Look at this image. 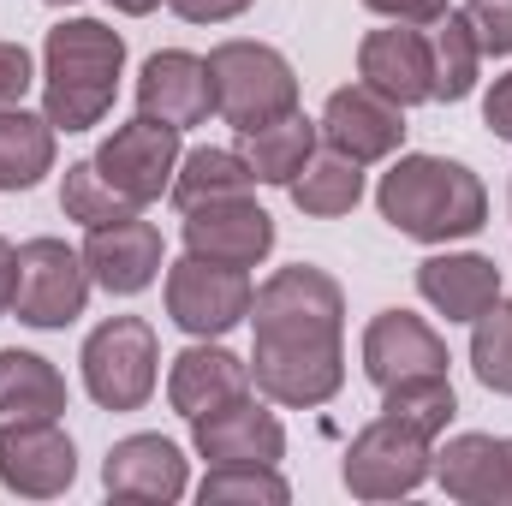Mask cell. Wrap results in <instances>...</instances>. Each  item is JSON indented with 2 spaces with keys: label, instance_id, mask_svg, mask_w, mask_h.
<instances>
[{
  "label": "cell",
  "instance_id": "obj_1",
  "mask_svg": "<svg viewBox=\"0 0 512 506\" xmlns=\"http://www.w3.org/2000/svg\"><path fill=\"white\" fill-rule=\"evenodd\" d=\"M376 209L393 233H405L417 245H453L489 221V191L465 161L399 155L376 185Z\"/></svg>",
  "mask_w": 512,
  "mask_h": 506
},
{
  "label": "cell",
  "instance_id": "obj_2",
  "mask_svg": "<svg viewBox=\"0 0 512 506\" xmlns=\"http://www.w3.org/2000/svg\"><path fill=\"white\" fill-rule=\"evenodd\" d=\"M126 72V36L102 18H60L42 42V114L54 131H90L108 120Z\"/></svg>",
  "mask_w": 512,
  "mask_h": 506
},
{
  "label": "cell",
  "instance_id": "obj_3",
  "mask_svg": "<svg viewBox=\"0 0 512 506\" xmlns=\"http://www.w3.org/2000/svg\"><path fill=\"white\" fill-rule=\"evenodd\" d=\"M209 90H215V114L233 131H256L298 108L292 60L268 42H245V36L209 48Z\"/></svg>",
  "mask_w": 512,
  "mask_h": 506
},
{
  "label": "cell",
  "instance_id": "obj_4",
  "mask_svg": "<svg viewBox=\"0 0 512 506\" xmlns=\"http://www.w3.org/2000/svg\"><path fill=\"white\" fill-rule=\"evenodd\" d=\"M256 340H340L346 328V292L328 268L292 262L274 268L251 298Z\"/></svg>",
  "mask_w": 512,
  "mask_h": 506
},
{
  "label": "cell",
  "instance_id": "obj_5",
  "mask_svg": "<svg viewBox=\"0 0 512 506\" xmlns=\"http://www.w3.org/2000/svg\"><path fill=\"white\" fill-rule=\"evenodd\" d=\"M78 364H84V387L102 411H137L155 393V364H161L155 328L143 316H108L84 340Z\"/></svg>",
  "mask_w": 512,
  "mask_h": 506
},
{
  "label": "cell",
  "instance_id": "obj_6",
  "mask_svg": "<svg viewBox=\"0 0 512 506\" xmlns=\"http://www.w3.org/2000/svg\"><path fill=\"white\" fill-rule=\"evenodd\" d=\"M346 489L358 501H399V495H417L429 477H435V441L393 423V417H376L370 429L352 435L346 447V465H340Z\"/></svg>",
  "mask_w": 512,
  "mask_h": 506
},
{
  "label": "cell",
  "instance_id": "obj_7",
  "mask_svg": "<svg viewBox=\"0 0 512 506\" xmlns=\"http://www.w3.org/2000/svg\"><path fill=\"white\" fill-rule=\"evenodd\" d=\"M251 274L233 262H209V256H179L167 268V316L191 334V340H221L251 316Z\"/></svg>",
  "mask_w": 512,
  "mask_h": 506
},
{
  "label": "cell",
  "instance_id": "obj_8",
  "mask_svg": "<svg viewBox=\"0 0 512 506\" xmlns=\"http://www.w3.org/2000/svg\"><path fill=\"white\" fill-rule=\"evenodd\" d=\"M90 268L84 251H72L66 239H30L18 245V280H12V316L30 328H66L84 316L90 304Z\"/></svg>",
  "mask_w": 512,
  "mask_h": 506
},
{
  "label": "cell",
  "instance_id": "obj_9",
  "mask_svg": "<svg viewBox=\"0 0 512 506\" xmlns=\"http://www.w3.org/2000/svg\"><path fill=\"white\" fill-rule=\"evenodd\" d=\"M251 381L262 399L310 411V405H328L340 393L346 352H340V340H256Z\"/></svg>",
  "mask_w": 512,
  "mask_h": 506
},
{
  "label": "cell",
  "instance_id": "obj_10",
  "mask_svg": "<svg viewBox=\"0 0 512 506\" xmlns=\"http://www.w3.org/2000/svg\"><path fill=\"white\" fill-rule=\"evenodd\" d=\"M179 155H185L179 149V131L149 120V114H137V120H126V126H114L102 137L96 167H102V179L126 197L131 209H149L161 191H173Z\"/></svg>",
  "mask_w": 512,
  "mask_h": 506
},
{
  "label": "cell",
  "instance_id": "obj_11",
  "mask_svg": "<svg viewBox=\"0 0 512 506\" xmlns=\"http://www.w3.org/2000/svg\"><path fill=\"white\" fill-rule=\"evenodd\" d=\"M191 447L209 465H280L286 459V429L256 393H239V399L191 417Z\"/></svg>",
  "mask_w": 512,
  "mask_h": 506
},
{
  "label": "cell",
  "instance_id": "obj_12",
  "mask_svg": "<svg viewBox=\"0 0 512 506\" xmlns=\"http://www.w3.org/2000/svg\"><path fill=\"white\" fill-rule=\"evenodd\" d=\"M316 126H322V143H328V149H340V155H352L358 167H370V161L399 155V143H405V108L387 102L382 90H370V84L358 78V84H346V90L328 96V108H322Z\"/></svg>",
  "mask_w": 512,
  "mask_h": 506
},
{
  "label": "cell",
  "instance_id": "obj_13",
  "mask_svg": "<svg viewBox=\"0 0 512 506\" xmlns=\"http://www.w3.org/2000/svg\"><path fill=\"white\" fill-rule=\"evenodd\" d=\"M358 78L370 90H382L387 102H399V108L435 102V48H429V36L417 24L370 30L358 42Z\"/></svg>",
  "mask_w": 512,
  "mask_h": 506
},
{
  "label": "cell",
  "instance_id": "obj_14",
  "mask_svg": "<svg viewBox=\"0 0 512 506\" xmlns=\"http://www.w3.org/2000/svg\"><path fill=\"white\" fill-rule=\"evenodd\" d=\"M78 477V447L60 423H18L0 429V483L24 501L66 495Z\"/></svg>",
  "mask_w": 512,
  "mask_h": 506
},
{
  "label": "cell",
  "instance_id": "obj_15",
  "mask_svg": "<svg viewBox=\"0 0 512 506\" xmlns=\"http://www.w3.org/2000/svg\"><path fill=\"white\" fill-rule=\"evenodd\" d=\"M185 251L209 256V262H233V268H256L274 251V215L256 209V197H221V203L185 209Z\"/></svg>",
  "mask_w": 512,
  "mask_h": 506
},
{
  "label": "cell",
  "instance_id": "obj_16",
  "mask_svg": "<svg viewBox=\"0 0 512 506\" xmlns=\"http://www.w3.org/2000/svg\"><path fill=\"white\" fill-rule=\"evenodd\" d=\"M137 114L161 120V126L185 131L203 126L215 114V90H209V60L185 54V48H161L143 60L137 72Z\"/></svg>",
  "mask_w": 512,
  "mask_h": 506
},
{
  "label": "cell",
  "instance_id": "obj_17",
  "mask_svg": "<svg viewBox=\"0 0 512 506\" xmlns=\"http://www.w3.org/2000/svg\"><path fill=\"white\" fill-rule=\"evenodd\" d=\"M364 376L376 387H393V381L411 376H447V340L411 310H382L364 328Z\"/></svg>",
  "mask_w": 512,
  "mask_h": 506
},
{
  "label": "cell",
  "instance_id": "obj_18",
  "mask_svg": "<svg viewBox=\"0 0 512 506\" xmlns=\"http://www.w3.org/2000/svg\"><path fill=\"white\" fill-rule=\"evenodd\" d=\"M102 489L114 501H149V506H167L191 489L185 477V453L167 441V435H126L108 447L102 459Z\"/></svg>",
  "mask_w": 512,
  "mask_h": 506
},
{
  "label": "cell",
  "instance_id": "obj_19",
  "mask_svg": "<svg viewBox=\"0 0 512 506\" xmlns=\"http://www.w3.org/2000/svg\"><path fill=\"white\" fill-rule=\"evenodd\" d=\"M435 483L465 506H512V435H453L435 453Z\"/></svg>",
  "mask_w": 512,
  "mask_h": 506
},
{
  "label": "cell",
  "instance_id": "obj_20",
  "mask_svg": "<svg viewBox=\"0 0 512 506\" xmlns=\"http://www.w3.org/2000/svg\"><path fill=\"white\" fill-rule=\"evenodd\" d=\"M84 268H90V280L102 286V292H114V298H137L155 274H161V233L149 227V221H108V227H90V239H84Z\"/></svg>",
  "mask_w": 512,
  "mask_h": 506
},
{
  "label": "cell",
  "instance_id": "obj_21",
  "mask_svg": "<svg viewBox=\"0 0 512 506\" xmlns=\"http://www.w3.org/2000/svg\"><path fill=\"white\" fill-rule=\"evenodd\" d=\"M239 393H251V358L227 352L221 340L185 346L173 358V370H167V399H173L179 417H203V411H215V405H227Z\"/></svg>",
  "mask_w": 512,
  "mask_h": 506
},
{
  "label": "cell",
  "instance_id": "obj_22",
  "mask_svg": "<svg viewBox=\"0 0 512 506\" xmlns=\"http://www.w3.org/2000/svg\"><path fill=\"white\" fill-rule=\"evenodd\" d=\"M417 292L429 310H441L447 322H477L495 298H501V268L477 251H447L417 262Z\"/></svg>",
  "mask_w": 512,
  "mask_h": 506
},
{
  "label": "cell",
  "instance_id": "obj_23",
  "mask_svg": "<svg viewBox=\"0 0 512 506\" xmlns=\"http://www.w3.org/2000/svg\"><path fill=\"white\" fill-rule=\"evenodd\" d=\"M60 411H66V376L48 358H36V352L6 346L0 352V429L60 423Z\"/></svg>",
  "mask_w": 512,
  "mask_h": 506
},
{
  "label": "cell",
  "instance_id": "obj_24",
  "mask_svg": "<svg viewBox=\"0 0 512 506\" xmlns=\"http://www.w3.org/2000/svg\"><path fill=\"white\" fill-rule=\"evenodd\" d=\"M316 143H322V126L310 114H298V108L256 131H239V155L256 173V185H292L304 173V161L316 155Z\"/></svg>",
  "mask_w": 512,
  "mask_h": 506
},
{
  "label": "cell",
  "instance_id": "obj_25",
  "mask_svg": "<svg viewBox=\"0 0 512 506\" xmlns=\"http://www.w3.org/2000/svg\"><path fill=\"white\" fill-rule=\"evenodd\" d=\"M256 173L245 167L239 149H221V143H203V149H185L179 155V173H173V203L179 209H203V203H221V197H251Z\"/></svg>",
  "mask_w": 512,
  "mask_h": 506
},
{
  "label": "cell",
  "instance_id": "obj_26",
  "mask_svg": "<svg viewBox=\"0 0 512 506\" xmlns=\"http://www.w3.org/2000/svg\"><path fill=\"white\" fill-rule=\"evenodd\" d=\"M286 191H292L298 215H310V221H340V215H352L358 197H364V167H358L352 155H340V149H316V155L304 161V173H298Z\"/></svg>",
  "mask_w": 512,
  "mask_h": 506
},
{
  "label": "cell",
  "instance_id": "obj_27",
  "mask_svg": "<svg viewBox=\"0 0 512 506\" xmlns=\"http://www.w3.org/2000/svg\"><path fill=\"white\" fill-rule=\"evenodd\" d=\"M42 173H54V126L48 114L0 108V191H30Z\"/></svg>",
  "mask_w": 512,
  "mask_h": 506
},
{
  "label": "cell",
  "instance_id": "obj_28",
  "mask_svg": "<svg viewBox=\"0 0 512 506\" xmlns=\"http://www.w3.org/2000/svg\"><path fill=\"white\" fill-rule=\"evenodd\" d=\"M382 417L417 429V435H447V423L459 417V393L447 376H411V381H393L382 387Z\"/></svg>",
  "mask_w": 512,
  "mask_h": 506
},
{
  "label": "cell",
  "instance_id": "obj_29",
  "mask_svg": "<svg viewBox=\"0 0 512 506\" xmlns=\"http://www.w3.org/2000/svg\"><path fill=\"white\" fill-rule=\"evenodd\" d=\"M429 48H435V102H465L477 90V66H483V48H477L465 12L435 18Z\"/></svg>",
  "mask_w": 512,
  "mask_h": 506
},
{
  "label": "cell",
  "instance_id": "obj_30",
  "mask_svg": "<svg viewBox=\"0 0 512 506\" xmlns=\"http://www.w3.org/2000/svg\"><path fill=\"white\" fill-rule=\"evenodd\" d=\"M197 501L203 506H286L292 489L274 465H209V477L197 483Z\"/></svg>",
  "mask_w": 512,
  "mask_h": 506
},
{
  "label": "cell",
  "instance_id": "obj_31",
  "mask_svg": "<svg viewBox=\"0 0 512 506\" xmlns=\"http://www.w3.org/2000/svg\"><path fill=\"white\" fill-rule=\"evenodd\" d=\"M60 209H66V221H78V227H108V221L137 215L126 197L102 179L96 161H72V167H66V179H60Z\"/></svg>",
  "mask_w": 512,
  "mask_h": 506
},
{
  "label": "cell",
  "instance_id": "obj_32",
  "mask_svg": "<svg viewBox=\"0 0 512 506\" xmlns=\"http://www.w3.org/2000/svg\"><path fill=\"white\" fill-rule=\"evenodd\" d=\"M471 370L489 393H512V298H495L471 322Z\"/></svg>",
  "mask_w": 512,
  "mask_h": 506
},
{
  "label": "cell",
  "instance_id": "obj_33",
  "mask_svg": "<svg viewBox=\"0 0 512 506\" xmlns=\"http://www.w3.org/2000/svg\"><path fill=\"white\" fill-rule=\"evenodd\" d=\"M483 54H512V0H471L459 6Z\"/></svg>",
  "mask_w": 512,
  "mask_h": 506
},
{
  "label": "cell",
  "instance_id": "obj_34",
  "mask_svg": "<svg viewBox=\"0 0 512 506\" xmlns=\"http://www.w3.org/2000/svg\"><path fill=\"white\" fill-rule=\"evenodd\" d=\"M30 84H36L30 48H24V42H0V108H18Z\"/></svg>",
  "mask_w": 512,
  "mask_h": 506
},
{
  "label": "cell",
  "instance_id": "obj_35",
  "mask_svg": "<svg viewBox=\"0 0 512 506\" xmlns=\"http://www.w3.org/2000/svg\"><path fill=\"white\" fill-rule=\"evenodd\" d=\"M376 18H387V24H417V30H429L435 18H447L453 6L447 0H364Z\"/></svg>",
  "mask_w": 512,
  "mask_h": 506
},
{
  "label": "cell",
  "instance_id": "obj_36",
  "mask_svg": "<svg viewBox=\"0 0 512 506\" xmlns=\"http://www.w3.org/2000/svg\"><path fill=\"white\" fill-rule=\"evenodd\" d=\"M185 24H227V18H245L256 0H167Z\"/></svg>",
  "mask_w": 512,
  "mask_h": 506
},
{
  "label": "cell",
  "instance_id": "obj_37",
  "mask_svg": "<svg viewBox=\"0 0 512 506\" xmlns=\"http://www.w3.org/2000/svg\"><path fill=\"white\" fill-rule=\"evenodd\" d=\"M483 120H489L495 137H507V143H512V72H507V78H495V90L483 96Z\"/></svg>",
  "mask_w": 512,
  "mask_h": 506
},
{
  "label": "cell",
  "instance_id": "obj_38",
  "mask_svg": "<svg viewBox=\"0 0 512 506\" xmlns=\"http://www.w3.org/2000/svg\"><path fill=\"white\" fill-rule=\"evenodd\" d=\"M12 280H18V251L0 239V316H12Z\"/></svg>",
  "mask_w": 512,
  "mask_h": 506
},
{
  "label": "cell",
  "instance_id": "obj_39",
  "mask_svg": "<svg viewBox=\"0 0 512 506\" xmlns=\"http://www.w3.org/2000/svg\"><path fill=\"white\" fill-rule=\"evenodd\" d=\"M161 0H114V12H126V18H143V12H155Z\"/></svg>",
  "mask_w": 512,
  "mask_h": 506
},
{
  "label": "cell",
  "instance_id": "obj_40",
  "mask_svg": "<svg viewBox=\"0 0 512 506\" xmlns=\"http://www.w3.org/2000/svg\"><path fill=\"white\" fill-rule=\"evenodd\" d=\"M42 6H78V0H42Z\"/></svg>",
  "mask_w": 512,
  "mask_h": 506
}]
</instances>
